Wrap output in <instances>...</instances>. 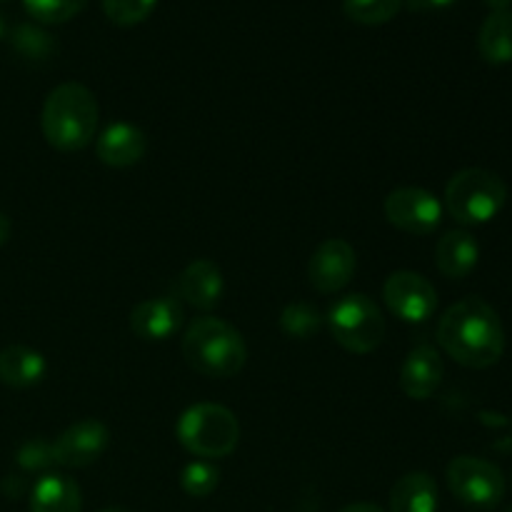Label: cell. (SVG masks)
<instances>
[{"label":"cell","instance_id":"6da1fadb","mask_svg":"<svg viewBox=\"0 0 512 512\" xmlns=\"http://www.w3.org/2000/svg\"><path fill=\"white\" fill-rule=\"evenodd\" d=\"M438 345L465 368H493L505 353V328L493 305L473 295L445 310L438 323Z\"/></svg>","mask_w":512,"mask_h":512},{"label":"cell","instance_id":"7a4b0ae2","mask_svg":"<svg viewBox=\"0 0 512 512\" xmlns=\"http://www.w3.org/2000/svg\"><path fill=\"white\" fill-rule=\"evenodd\" d=\"M100 108L93 90L83 83H60L48 93L40 113V130L50 148L78 153L95 140Z\"/></svg>","mask_w":512,"mask_h":512},{"label":"cell","instance_id":"3957f363","mask_svg":"<svg viewBox=\"0 0 512 512\" xmlns=\"http://www.w3.org/2000/svg\"><path fill=\"white\" fill-rule=\"evenodd\" d=\"M183 358L205 378H235L248 363V345L228 320L205 315L185 330Z\"/></svg>","mask_w":512,"mask_h":512},{"label":"cell","instance_id":"277c9868","mask_svg":"<svg viewBox=\"0 0 512 512\" xmlns=\"http://www.w3.org/2000/svg\"><path fill=\"white\" fill-rule=\"evenodd\" d=\"M178 443L200 460L228 458L240 440V423L233 410L218 403L190 405L175 425Z\"/></svg>","mask_w":512,"mask_h":512},{"label":"cell","instance_id":"5b68a950","mask_svg":"<svg viewBox=\"0 0 512 512\" xmlns=\"http://www.w3.org/2000/svg\"><path fill=\"white\" fill-rule=\"evenodd\" d=\"M508 203V185L488 168L458 170L445 185V210L460 225H485Z\"/></svg>","mask_w":512,"mask_h":512},{"label":"cell","instance_id":"8992f818","mask_svg":"<svg viewBox=\"0 0 512 512\" xmlns=\"http://www.w3.org/2000/svg\"><path fill=\"white\" fill-rule=\"evenodd\" d=\"M325 323H328L335 343L355 355L373 353L385 338L383 310L365 293H350L340 298L330 308Z\"/></svg>","mask_w":512,"mask_h":512},{"label":"cell","instance_id":"52a82bcc","mask_svg":"<svg viewBox=\"0 0 512 512\" xmlns=\"http://www.w3.org/2000/svg\"><path fill=\"white\" fill-rule=\"evenodd\" d=\"M448 488L468 508L493 510L505 498V475L490 460L458 455L448 465Z\"/></svg>","mask_w":512,"mask_h":512},{"label":"cell","instance_id":"ba28073f","mask_svg":"<svg viewBox=\"0 0 512 512\" xmlns=\"http://www.w3.org/2000/svg\"><path fill=\"white\" fill-rule=\"evenodd\" d=\"M383 300L403 323H425L438 308V290L415 270H395L383 285Z\"/></svg>","mask_w":512,"mask_h":512},{"label":"cell","instance_id":"9c48e42d","mask_svg":"<svg viewBox=\"0 0 512 512\" xmlns=\"http://www.w3.org/2000/svg\"><path fill=\"white\" fill-rule=\"evenodd\" d=\"M385 218L408 235H430L440 228L443 203L425 188H395L383 203Z\"/></svg>","mask_w":512,"mask_h":512},{"label":"cell","instance_id":"30bf717a","mask_svg":"<svg viewBox=\"0 0 512 512\" xmlns=\"http://www.w3.org/2000/svg\"><path fill=\"white\" fill-rule=\"evenodd\" d=\"M358 268L355 248L343 238H328L315 248L308 263V280L318 293H340L353 280Z\"/></svg>","mask_w":512,"mask_h":512},{"label":"cell","instance_id":"8fae6325","mask_svg":"<svg viewBox=\"0 0 512 512\" xmlns=\"http://www.w3.org/2000/svg\"><path fill=\"white\" fill-rule=\"evenodd\" d=\"M108 445L110 430L100 420H78V423L65 428L55 438V465H63V468H88V465L98 463L100 455L108 450Z\"/></svg>","mask_w":512,"mask_h":512},{"label":"cell","instance_id":"7c38bea8","mask_svg":"<svg viewBox=\"0 0 512 512\" xmlns=\"http://www.w3.org/2000/svg\"><path fill=\"white\" fill-rule=\"evenodd\" d=\"M185 320L183 303L173 295H160L138 303L130 313V330L135 338L158 343V340L173 338Z\"/></svg>","mask_w":512,"mask_h":512},{"label":"cell","instance_id":"4fadbf2b","mask_svg":"<svg viewBox=\"0 0 512 512\" xmlns=\"http://www.w3.org/2000/svg\"><path fill=\"white\" fill-rule=\"evenodd\" d=\"M148 153V138L138 125L113 123L95 135V155L108 168H133Z\"/></svg>","mask_w":512,"mask_h":512},{"label":"cell","instance_id":"5bb4252c","mask_svg":"<svg viewBox=\"0 0 512 512\" xmlns=\"http://www.w3.org/2000/svg\"><path fill=\"white\" fill-rule=\"evenodd\" d=\"M178 300L188 303L190 308L213 310L225 293V280L218 265L208 258H198L185 265L183 273L178 275Z\"/></svg>","mask_w":512,"mask_h":512},{"label":"cell","instance_id":"9a60e30c","mask_svg":"<svg viewBox=\"0 0 512 512\" xmlns=\"http://www.w3.org/2000/svg\"><path fill=\"white\" fill-rule=\"evenodd\" d=\"M445 375L443 358L433 345H415L400 368V388L408 398L428 400L440 388Z\"/></svg>","mask_w":512,"mask_h":512},{"label":"cell","instance_id":"2e32d148","mask_svg":"<svg viewBox=\"0 0 512 512\" xmlns=\"http://www.w3.org/2000/svg\"><path fill=\"white\" fill-rule=\"evenodd\" d=\"M480 260V245L468 230H448L435 245V265L450 280L468 278Z\"/></svg>","mask_w":512,"mask_h":512},{"label":"cell","instance_id":"e0dca14e","mask_svg":"<svg viewBox=\"0 0 512 512\" xmlns=\"http://www.w3.org/2000/svg\"><path fill=\"white\" fill-rule=\"evenodd\" d=\"M45 373H48V363L38 350L28 345H8L0 350V383L8 388H33L45 378Z\"/></svg>","mask_w":512,"mask_h":512},{"label":"cell","instance_id":"ac0fdd59","mask_svg":"<svg viewBox=\"0 0 512 512\" xmlns=\"http://www.w3.org/2000/svg\"><path fill=\"white\" fill-rule=\"evenodd\" d=\"M83 495L68 475L48 473L30 490V512H80Z\"/></svg>","mask_w":512,"mask_h":512},{"label":"cell","instance_id":"d6986e66","mask_svg":"<svg viewBox=\"0 0 512 512\" xmlns=\"http://www.w3.org/2000/svg\"><path fill=\"white\" fill-rule=\"evenodd\" d=\"M438 485L423 470L403 475L390 490V512H435Z\"/></svg>","mask_w":512,"mask_h":512},{"label":"cell","instance_id":"ffe728a7","mask_svg":"<svg viewBox=\"0 0 512 512\" xmlns=\"http://www.w3.org/2000/svg\"><path fill=\"white\" fill-rule=\"evenodd\" d=\"M478 50L485 63H512V10H495L485 18L478 33Z\"/></svg>","mask_w":512,"mask_h":512},{"label":"cell","instance_id":"44dd1931","mask_svg":"<svg viewBox=\"0 0 512 512\" xmlns=\"http://www.w3.org/2000/svg\"><path fill=\"white\" fill-rule=\"evenodd\" d=\"M10 45L18 55L28 60H48L58 53V40L40 25L20 23L10 33Z\"/></svg>","mask_w":512,"mask_h":512},{"label":"cell","instance_id":"7402d4cb","mask_svg":"<svg viewBox=\"0 0 512 512\" xmlns=\"http://www.w3.org/2000/svg\"><path fill=\"white\" fill-rule=\"evenodd\" d=\"M323 323L325 318L320 315V310L310 303H290L280 313V328H283V333L298 340L313 338L323 328Z\"/></svg>","mask_w":512,"mask_h":512},{"label":"cell","instance_id":"603a6c76","mask_svg":"<svg viewBox=\"0 0 512 512\" xmlns=\"http://www.w3.org/2000/svg\"><path fill=\"white\" fill-rule=\"evenodd\" d=\"M403 0H343V10L353 23L383 25L400 13Z\"/></svg>","mask_w":512,"mask_h":512},{"label":"cell","instance_id":"cb8c5ba5","mask_svg":"<svg viewBox=\"0 0 512 512\" xmlns=\"http://www.w3.org/2000/svg\"><path fill=\"white\" fill-rule=\"evenodd\" d=\"M220 483V473L210 460H193L180 473V488L190 498H208Z\"/></svg>","mask_w":512,"mask_h":512},{"label":"cell","instance_id":"d4e9b609","mask_svg":"<svg viewBox=\"0 0 512 512\" xmlns=\"http://www.w3.org/2000/svg\"><path fill=\"white\" fill-rule=\"evenodd\" d=\"M28 13L40 23H65L85 8L88 0H23Z\"/></svg>","mask_w":512,"mask_h":512},{"label":"cell","instance_id":"484cf974","mask_svg":"<svg viewBox=\"0 0 512 512\" xmlns=\"http://www.w3.org/2000/svg\"><path fill=\"white\" fill-rule=\"evenodd\" d=\"M158 0H103V10L115 25H128L140 23L150 15Z\"/></svg>","mask_w":512,"mask_h":512},{"label":"cell","instance_id":"4316f807","mask_svg":"<svg viewBox=\"0 0 512 512\" xmlns=\"http://www.w3.org/2000/svg\"><path fill=\"white\" fill-rule=\"evenodd\" d=\"M18 465L28 473H40V470H48L50 465H55L53 455V443L43 438H30L28 443L20 445L18 450Z\"/></svg>","mask_w":512,"mask_h":512},{"label":"cell","instance_id":"83f0119b","mask_svg":"<svg viewBox=\"0 0 512 512\" xmlns=\"http://www.w3.org/2000/svg\"><path fill=\"white\" fill-rule=\"evenodd\" d=\"M455 0H408V5L413 10H420V13H428V10H440L453 5Z\"/></svg>","mask_w":512,"mask_h":512},{"label":"cell","instance_id":"f1b7e54d","mask_svg":"<svg viewBox=\"0 0 512 512\" xmlns=\"http://www.w3.org/2000/svg\"><path fill=\"white\" fill-rule=\"evenodd\" d=\"M340 512H385V510L378 508V505H373V503H353V505H345Z\"/></svg>","mask_w":512,"mask_h":512},{"label":"cell","instance_id":"f546056e","mask_svg":"<svg viewBox=\"0 0 512 512\" xmlns=\"http://www.w3.org/2000/svg\"><path fill=\"white\" fill-rule=\"evenodd\" d=\"M10 230H13V225H10V218L5 213H0V245L8 243Z\"/></svg>","mask_w":512,"mask_h":512},{"label":"cell","instance_id":"4dcf8cb0","mask_svg":"<svg viewBox=\"0 0 512 512\" xmlns=\"http://www.w3.org/2000/svg\"><path fill=\"white\" fill-rule=\"evenodd\" d=\"M485 3H488L495 13V10H510L512 0H485Z\"/></svg>","mask_w":512,"mask_h":512},{"label":"cell","instance_id":"1f68e13d","mask_svg":"<svg viewBox=\"0 0 512 512\" xmlns=\"http://www.w3.org/2000/svg\"><path fill=\"white\" fill-rule=\"evenodd\" d=\"M100 512H130V510H125V508H105V510H100Z\"/></svg>","mask_w":512,"mask_h":512},{"label":"cell","instance_id":"d6a6232c","mask_svg":"<svg viewBox=\"0 0 512 512\" xmlns=\"http://www.w3.org/2000/svg\"><path fill=\"white\" fill-rule=\"evenodd\" d=\"M5 35V20H3V15H0V38H3Z\"/></svg>","mask_w":512,"mask_h":512},{"label":"cell","instance_id":"836d02e7","mask_svg":"<svg viewBox=\"0 0 512 512\" xmlns=\"http://www.w3.org/2000/svg\"><path fill=\"white\" fill-rule=\"evenodd\" d=\"M503 512H512V505H510V508H505V510H503Z\"/></svg>","mask_w":512,"mask_h":512}]
</instances>
